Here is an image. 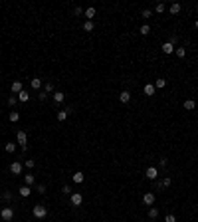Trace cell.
I'll list each match as a JSON object with an SVG mask.
<instances>
[{
    "instance_id": "cell-1",
    "label": "cell",
    "mask_w": 198,
    "mask_h": 222,
    "mask_svg": "<svg viewBox=\"0 0 198 222\" xmlns=\"http://www.w3.org/2000/svg\"><path fill=\"white\" fill-rule=\"evenodd\" d=\"M32 214L36 216V218H46V216H48V210H46L44 204H36V206L32 208Z\"/></svg>"
},
{
    "instance_id": "cell-2",
    "label": "cell",
    "mask_w": 198,
    "mask_h": 222,
    "mask_svg": "<svg viewBox=\"0 0 198 222\" xmlns=\"http://www.w3.org/2000/svg\"><path fill=\"white\" fill-rule=\"evenodd\" d=\"M0 218H2L4 222H10L12 218H14V210H12L10 206H4V208L0 210Z\"/></svg>"
},
{
    "instance_id": "cell-3",
    "label": "cell",
    "mask_w": 198,
    "mask_h": 222,
    "mask_svg": "<svg viewBox=\"0 0 198 222\" xmlns=\"http://www.w3.org/2000/svg\"><path fill=\"white\" fill-rule=\"evenodd\" d=\"M22 169H24V165H22V163L14 161V163L10 165V173H12V175H22Z\"/></svg>"
},
{
    "instance_id": "cell-4",
    "label": "cell",
    "mask_w": 198,
    "mask_h": 222,
    "mask_svg": "<svg viewBox=\"0 0 198 222\" xmlns=\"http://www.w3.org/2000/svg\"><path fill=\"white\" fill-rule=\"evenodd\" d=\"M16 141L20 143V147H26V143H28V135H26V131H18V135H16Z\"/></svg>"
},
{
    "instance_id": "cell-5",
    "label": "cell",
    "mask_w": 198,
    "mask_h": 222,
    "mask_svg": "<svg viewBox=\"0 0 198 222\" xmlns=\"http://www.w3.org/2000/svg\"><path fill=\"white\" fill-rule=\"evenodd\" d=\"M143 204H147V206H153L154 204V194L153 192H145L143 194Z\"/></svg>"
},
{
    "instance_id": "cell-6",
    "label": "cell",
    "mask_w": 198,
    "mask_h": 222,
    "mask_svg": "<svg viewBox=\"0 0 198 222\" xmlns=\"http://www.w3.org/2000/svg\"><path fill=\"white\" fill-rule=\"evenodd\" d=\"M81 202H83V194H79V192H73V194H71V204H73V206H79Z\"/></svg>"
},
{
    "instance_id": "cell-7",
    "label": "cell",
    "mask_w": 198,
    "mask_h": 222,
    "mask_svg": "<svg viewBox=\"0 0 198 222\" xmlns=\"http://www.w3.org/2000/svg\"><path fill=\"white\" fill-rule=\"evenodd\" d=\"M119 101H121V103H129V101H131V91H127V89L121 91V93H119Z\"/></svg>"
},
{
    "instance_id": "cell-8",
    "label": "cell",
    "mask_w": 198,
    "mask_h": 222,
    "mask_svg": "<svg viewBox=\"0 0 198 222\" xmlns=\"http://www.w3.org/2000/svg\"><path fill=\"white\" fill-rule=\"evenodd\" d=\"M156 177H159V171H156L154 166H149V169H147V178H149V180H154Z\"/></svg>"
},
{
    "instance_id": "cell-9",
    "label": "cell",
    "mask_w": 198,
    "mask_h": 222,
    "mask_svg": "<svg viewBox=\"0 0 198 222\" xmlns=\"http://www.w3.org/2000/svg\"><path fill=\"white\" fill-rule=\"evenodd\" d=\"M143 91H145V95H154V91H156V87H154L153 83H147L143 87Z\"/></svg>"
},
{
    "instance_id": "cell-10",
    "label": "cell",
    "mask_w": 198,
    "mask_h": 222,
    "mask_svg": "<svg viewBox=\"0 0 198 222\" xmlns=\"http://www.w3.org/2000/svg\"><path fill=\"white\" fill-rule=\"evenodd\" d=\"M95 14H97V10H95L93 6H89L87 10H85V18H87L89 22H91V18H95Z\"/></svg>"
},
{
    "instance_id": "cell-11",
    "label": "cell",
    "mask_w": 198,
    "mask_h": 222,
    "mask_svg": "<svg viewBox=\"0 0 198 222\" xmlns=\"http://www.w3.org/2000/svg\"><path fill=\"white\" fill-rule=\"evenodd\" d=\"M163 52H165V54H172V52H174V46L170 44V42H165V44H163Z\"/></svg>"
},
{
    "instance_id": "cell-12",
    "label": "cell",
    "mask_w": 198,
    "mask_h": 222,
    "mask_svg": "<svg viewBox=\"0 0 198 222\" xmlns=\"http://www.w3.org/2000/svg\"><path fill=\"white\" fill-rule=\"evenodd\" d=\"M30 192H32V189H30L28 185L20 187V196H24V198H26V196H30Z\"/></svg>"
},
{
    "instance_id": "cell-13",
    "label": "cell",
    "mask_w": 198,
    "mask_h": 222,
    "mask_svg": "<svg viewBox=\"0 0 198 222\" xmlns=\"http://www.w3.org/2000/svg\"><path fill=\"white\" fill-rule=\"evenodd\" d=\"M73 182H77V185H81V182H83V173H79V171H77V173H73Z\"/></svg>"
},
{
    "instance_id": "cell-14",
    "label": "cell",
    "mask_w": 198,
    "mask_h": 222,
    "mask_svg": "<svg viewBox=\"0 0 198 222\" xmlns=\"http://www.w3.org/2000/svg\"><path fill=\"white\" fill-rule=\"evenodd\" d=\"M64 99H66V95H64L62 91H55V93H54V101H55V103H62Z\"/></svg>"
},
{
    "instance_id": "cell-15",
    "label": "cell",
    "mask_w": 198,
    "mask_h": 222,
    "mask_svg": "<svg viewBox=\"0 0 198 222\" xmlns=\"http://www.w3.org/2000/svg\"><path fill=\"white\" fill-rule=\"evenodd\" d=\"M194 107H196V101H194V99H188V101H184V109L192 111Z\"/></svg>"
},
{
    "instance_id": "cell-16",
    "label": "cell",
    "mask_w": 198,
    "mask_h": 222,
    "mask_svg": "<svg viewBox=\"0 0 198 222\" xmlns=\"http://www.w3.org/2000/svg\"><path fill=\"white\" fill-rule=\"evenodd\" d=\"M30 85H32L34 89H40V87H42V79H40V78H34L32 81H30Z\"/></svg>"
},
{
    "instance_id": "cell-17",
    "label": "cell",
    "mask_w": 198,
    "mask_h": 222,
    "mask_svg": "<svg viewBox=\"0 0 198 222\" xmlns=\"http://www.w3.org/2000/svg\"><path fill=\"white\" fill-rule=\"evenodd\" d=\"M18 99L22 101V103H26V101L30 99V93H28V91H24V89H22V91H20V95H18Z\"/></svg>"
},
{
    "instance_id": "cell-18",
    "label": "cell",
    "mask_w": 198,
    "mask_h": 222,
    "mask_svg": "<svg viewBox=\"0 0 198 222\" xmlns=\"http://www.w3.org/2000/svg\"><path fill=\"white\" fill-rule=\"evenodd\" d=\"M12 91H14V93H20V91H22V81H14V83H12Z\"/></svg>"
},
{
    "instance_id": "cell-19",
    "label": "cell",
    "mask_w": 198,
    "mask_h": 222,
    "mask_svg": "<svg viewBox=\"0 0 198 222\" xmlns=\"http://www.w3.org/2000/svg\"><path fill=\"white\" fill-rule=\"evenodd\" d=\"M67 115H69V109H64V111H60V113H57V119H60V121H66Z\"/></svg>"
},
{
    "instance_id": "cell-20",
    "label": "cell",
    "mask_w": 198,
    "mask_h": 222,
    "mask_svg": "<svg viewBox=\"0 0 198 222\" xmlns=\"http://www.w3.org/2000/svg\"><path fill=\"white\" fill-rule=\"evenodd\" d=\"M4 151H6V153H14V151H16V145L14 143H6L4 145Z\"/></svg>"
},
{
    "instance_id": "cell-21",
    "label": "cell",
    "mask_w": 198,
    "mask_h": 222,
    "mask_svg": "<svg viewBox=\"0 0 198 222\" xmlns=\"http://www.w3.org/2000/svg\"><path fill=\"white\" fill-rule=\"evenodd\" d=\"M180 12V4L174 2V4H170V14H178Z\"/></svg>"
},
{
    "instance_id": "cell-22",
    "label": "cell",
    "mask_w": 198,
    "mask_h": 222,
    "mask_svg": "<svg viewBox=\"0 0 198 222\" xmlns=\"http://www.w3.org/2000/svg\"><path fill=\"white\" fill-rule=\"evenodd\" d=\"M24 180H26V185L30 187V185H34V182H36V177H34V175H26V177H24Z\"/></svg>"
},
{
    "instance_id": "cell-23",
    "label": "cell",
    "mask_w": 198,
    "mask_h": 222,
    "mask_svg": "<svg viewBox=\"0 0 198 222\" xmlns=\"http://www.w3.org/2000/svg\"><path fill=\"white\" fill-rule=\"evenodd\" d=\"M174 54L178 56V58H184V56H186V50H184V48H174Z\"/></svg>"
},
{
    "instance_id": "cell-24",
    "label": "cell",
    "mask_w": 198,
    "mask_h": 222,
    "mask_svg": "<svg viewBox=\"0 0 198 222\" xmlns=\"http://www.w3.org/2000/svg\"><path fill=\"white\" fill-rule=\"evenodd\" d=\"M166 85V79H156L154 81V87H159V89H163Z\"/></svg>"
},
{
    "instance_id": "cell-25",
    "label": "cell",
    "mask_w": 198,
    "mask_h": 222,
    "mask_svg": "<svg viewBox=\"0 0 198 222\" xmlns=\"http://www.w3.org/2000/svg\"><path fill=\"white\" fill-rule=\"evenodd\" d=\"M44 91H46V93H52V91H54V83H52V81H48V83L44 85Z\"/></svg>"
},
{
    "instance_id": "cell-26",
    "label": "cell",
    "mask_w": 198,
    "mask_h": 222,
    "mask_svg": "<svg viewBox=\"0 0 198 222\" xmlns=\"http://www.w3.org/2000/svg\"><path fill=\"white\" fill-rule=\"evenodd\" d=\"M139 32L143 34V36H147V34H151V28H149V24H145V26H141V30Z\"/></svg>"
},
{
    "instance_id": "cell-27",
    "label": "cell",
    "mask_w": 198,
    "mask_h": 222,
    "mask_svg": "<svg viewBox=\"0 0 198 222\" xmlns=\"http://www.w3.org/2000/svg\"><path fill=\"white\" fill-rule=\"evenodd\" d=\"M156 216H159V210H156V208H151V210H149V218H151V220H154Z\"/></svg>"
},
{
    "instance_id": "cell-28",
    "label": "cell",
    "mask_w": 198,
    "mask_h": 222,
    "mask_svg": "<svg viewBox=\"0 0 198 222\" xmlns=\"http://www.w3.org/2000/svg\"><path fill=\"white\" fill-rule=\"evenodd\" d=\"M18 119H20V113H18V111H12V113H10V121L16 123Z\"/></svg>"
},
{
    "instance_id": "cell-29",
    "label": "cell",
    "mask_w": 198,
    "mask_h": 222,
    "mask_svg": "<svg viewBox=\"0 0 198 222\" xmlns=\"http://www.w3.org/2000/svg\"><path fill=\"white\" fill-rule=\"evenodd\" d=\"M159 187H161V189H163V187H165V189H166V187H170V178H168V177L163 178V182H159Z\"/></svg>"
},
{
    "instance_id": "cell-30",
    "label": "cell",
    "mask_w": 198,
    "mask_h": 222,
    "mask_svg": "<svg viewBox=\"0 0 198 222\" xmlns=\"http://www.w3.org/2000/svg\"><path fill=\"white\" fill-rule=\"evenodd\" d=\"M83 30H85V32H91V30H93V22H89V20H87V22L83 24Z\"/></svg>"
},
{
    "instance_id": "cell-31",
    "label": "cell",
    "mask_w": 198,
    "mask_h": 222,
    "mask_svg": "<svg viewBox=\"0 0 198 222\" xmlns=\"http://www.w3.org/2000/svg\"><path fill=\"white\" fill-rule=\"evenodd\" d=\"M154 12H159V14H161V12H165V4H163V2H159V4L154 6Z\"/></svg>"
},
{
    "instance_id": "cell-32",
    "label": "cell",
    "mask_w": 198,
    "mask_h": 222,
    "mask_svg": "<svg viewBox=\"0 0 198 222\" xmlns=\"http://www.w3.org/2000/svg\"><path fill=\"white\" fill-rule=\"evenodd\" d=\"M165 222H176V216H174V214H166Z\"/></svg>"
},
{
    "instance_id": "cell-33",
    "label": "cell",
    "mask_w": 198,
    "mask_h": 222,
    "mask_svg": "<svg viewBox=\"0 0 198 222\" xmlns=\"http://www.w3.org/2000/svg\"><path fill=\"white\" fill-rule=\"evenodd\" d=\"M34 165H36L34 159H28V161H26V166H28V169H34Z\"/></svg>"
},
{
    "instance_id": "cell-34",
    "label": "cell",
    "mask_w": 198,
    "mask_h": 222,
    "mask_svg": "<svg viewBox=\"0 0 198 222\" xmlns=\"http://www.w3.org/2000/svg\"><path fill=\"white\" fill-rule=\"evenodd\" d=\"M141 16H143V18H151V16H153V12H151V10H143V14H141Z\"/></svg>"
},
{
    "instance_id": "cell-35",
    "label": "cell",
    "mask_w": 198,
    "mask_h": 222,
    "mask_svg": "<svg viewBox=\"0 0 198 222\" xmlns=\"http://www.w3.org/2000/svg\"><path fill=\"white\" fill-rule=\"evenodd\" d=\"M16 101H18V97H16V95H12L10 99H8V105H16Z\"/></svg>"
},
{
    "instance_id": "cell-36",
    "label": "cell",
    "mask_w": 198,
    "mask_h": 222,
    "mask_svg": "<svg viewBox=\"0 0 198 222\" xmlns=\"http://www.w3.org/2000/svg\"><path fill=\"white\" fill-rule=\"evenodd\" d=\"M62 192H64V194H71V189H69V187H67V185H66V187L62 189Z\"/></svg>"
},
{
    "instance_id": "cell-37",
    "label": "cell",
    "mask_w": 198,
    "mask_h": 222,
    "mask_svg": "<svg viewBox=\"0 0 198 222\" xmlns=\"http://www.w3.org/2000/svg\"><path fill=\"white\" fill-rule=\"evenodd\" d=\"M38 192H42V194L46 192V187H44V185H38Z\"/></svg>"
},
{
    "instance_id": "cell-38",
    "label": "cell",
    "mask_w": 198,
    "mask_h": 222,
    "mask_svg": "<svg viewBox=\"0 0 198 222\" xmlns=\"http://www.w3.org/2000/svg\"><path fill=\"white\" fill-rule=\"evenodd\" d=\"M194 28H196V30H198V20H196V22H194Z\"/></svg>"
}]
</instances>
